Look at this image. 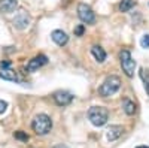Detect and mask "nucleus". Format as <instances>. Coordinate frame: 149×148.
Instances as JSON below:
<instances>
[{
  "label": "nucleus",
  "mask_w": 149,
  "mask_h": 148,
  "mask_svg": "<svg viewBox=\"0 0 149 148\" xmlns=\"http://www.w3.org/2000/svg\"><path fill=\"white\" fill-rule=\"evenodd\" d=\"M31 129L36 135H40V136H43V135H48L49 132H51L52 129V120L49 115L46 114H39L36 115L31 121Z\"/></svg>",
  "instance_id": "f257e3e1"
},
{
  "label": "nucleus",
  "mask_w": 149,
  "mask_h": 148,
  "mask_svg": "<svg viewBox=\"0 0 149 148\" xmlns=\"http://www.w3.org/2000/svg\"><path fill=\"white\" fill-rule=\"evenodd\" d=\"M88 120L95 127H102L109 120V111L104 106H91L88 111Z\"/></svg>",
  "instance_id": "f03ea898"
},
{
  "label": "nucleus",
  "mask_w": 149,
  "mask_h": 148,
  "mask_svg": "<svg viewBox=\"0 0 149 148\" xmlns=\"http://www.w3.org/2000/svg\"><path fill=\"white\" fill-rule=\"evenodd\" d=\"M119 87H121V79H119V76H116V75H110V76H107L104 81H103V84L98 87V94H100L102 97H109V96H112V94H115L118 90H119Z\"/></svg>",
  "instance_id": "7ed1b4c3"
},
{
  "label": "nucleus",
  "mask_w": 149,
  "mask_h": 148,
  "mask_svg": "<svg viewBox=\"0 0 149 148\" xmlns=\"http://www.w3.org/2000/svg\"><path fill=\"white\" fill-rule=\"evenodd\" d=\"M119 63H121L122 72L125 73L128 78H133L134 70H136V60L131 57V53L128 49H122L119 53Z\"/></svg>",
  "instance_id": "20e7f679"
},
{
  "label": "nucleus",
  "mask_w": 149,
  "mask_h": 148,
  "mask_svg": "<svg viewBox=\"0 0 149 148\" xmlns=\"http://www.w3.org/2000/svg\"><path fill=\"white\" fill-rule=\"evenodd\" d=\"M78 17L82 22L85 24H94L95 22V12L93 8L86 3H79L78 5Z\"/></svg>",
  "instance_id": "39448f33"
},
{
  "label": "nucleus",
  "mask_w": 149,
  "mask_h": 148,
  "mask_svg": "<svg viewBox=\"0 0 149 148\" xmlns=\"http://www.w3.org/2000/svg\"><path fill=\"white\" fill-rule=\"evenodd\" d=\"M52 97H54V102L58 106H67V105H70L73 102V94L69 93V91H64V90L55 91Z\"/></svg>",
  "instance_id": "423d86ee"
},
{
  "label": "nucleus",
  "mask_w": 149,
  "mask_h": 148,
  "mask_svg": "<svg viewBox=\"0 0 149 148\" xmlns=\"http://www.w3.org/2000/svg\"><path fill=\"white\" fill-rule=\"evenodd\" d=\"M29 24H30V15L26 11H19L14 18V26L18 30H24V29L29 27Z\"/></svg>",
  "instance_id": "0eeeda50"
},
{
  "label": "nucleus",
  "mask_w": 149,
  "mask_h": 148,
  "mask_svg": "<svg viewBox=\"0 0 149 148\" xmlns=\"http://www.w3.org/2000/svg\"><path fill=\"white\" fill-rule=\"evenodd\" d=\"M46 63H48V57H46L45 54H39V55L33 57V58L29 61V65H27V70H29V72H34V70H37L39 67L45 66Z\"/></svg>",
  "instance_id": "6e6552de"
},
{
  "label": "nucleus",
  "mask_w": 149,
  "mask_h": 148,
  "mask_svg": "<svg viewBox=\"0 0 149 148\" xmlns=\"http://www.w3.org/2000/svg\"><path fill=\"white\" fill-rule=\"evenodd\" d=\"M51 39H52L58 46H64V45L69 42V36H67V33L63 32V30H54V32L51 33Z\"/></svg>",
  "instance_id": "1a4fd4ad"
},
{
  "label": "nucleus",
  "mask_w": 149,
  "mask_h": 148,
  "mask_svg": "<svg viewBox=\"0 0 149 148\" xmlns=\"http://www.w3.org/2000/svg\"><path fill=\"white\" fill-rule=\"evenodd\" d=\"M18 8V0H0V12L2 14H12Z\"/></svg>",
  "instance_id": "9d476101"
},
{
  "label": "nucleus",
  "mask_w": 149,
  "mask_h": 148,
  "mask_svg": "<svg viewBox=\"0 0 149 148\" xmlns=\"http://www.w3.org/2000/svg\"><path fill=\"white\" fill-rule=\"evenodd\" d=\"M0 78H3L6 81H18L17 72L10 67H0Z\"/></svg>",
  "instance_id": "9b49d317"
},
{
  "label": "nucleus",
  "mask_w": 149,
  "mask_h": 148,
  "mask_svg": "<svg viewBox=\"0 0 149 148\" xmlns=\"http://www.w3.org/2000/svg\"><path fill=\"white\" fill-rule=\"evenodd\" d=\"M122 132H124L122 126H110L107 129V132H106V136H107L109 141H116L122 135Z\"/></svg>",
  "instance_id": "f8f14e48"
},
{
  "label": "nucleus",
  "mask_w": 149,
  "mask_h": 148,
  "mask_svg": "<svg viewBox=\"0 0 149 148\" xmlns=\"http://www.w3.org/2000/svg\"><path fill=\"white\" fill-rule=\"evenodd\" d=\"M91 54L94 55V58L98 61V63H103V61L106 60V51L100 46V45H94L93 48H91Z\"/></svg>",
  "instance_id": "ddd939ff"
},
{
  "label": "nucleus",
  "mask_w": 149,
  "mask_h": 148,
  "mask_svg": "<svg viewBox=\"0 0 149 148\" xmlns=\"http://www.w3.org/2000/svg\"><path fill=\"white\" fill-rule=\"evenodd\" d=\"M122 109L127 115H134L136 114V105H134L133 100H130V99H124L122 100Z\"/></svg>",
  "instance_id": "4468645a"
},
{
  "label": "nucleus",
  "mask_w": 149,
  "mask_h": 148,
  "mask_svg": "<svg viewBox=\"0 0 149 148\" xmlns=\"http://www.w3.org/2000/svg\"><path fill=\"white\" fill-rule=\"evenodd\" d=\"M134 5H136L134 0H121L119 11H121V12H128L131 8H134Z\"/></svg>",
  "instance_id": "2eb2a0df"
},
{
  "label": "nucleus",
  "mask_w": 149,
  "mask_h": 148,
  "mask_svg": "<svg viewBox=\"0 0 149 148\" xmlns=\"http://www.w3.org/2000/svg\"><path fill=\"white\" fill-rule=\"evenodd\" d=\"M140 76H142V79H143V82H145V88H146V91H148V94H149V70H146V69H140Z\"/></svg>",
  "instance_id": "dca6fc26"
},
{
  "label": "nucleus",
  "mask_w": 149,
  "mask_h": 148,
  "mask_svg": "<svg viewBox=\"0 0 149 148\" xmlns=\"http://www.w3.org/2000/svg\"><path fill=\"white\" fill-rule=\"evenodd\" d=\"M14 138L18 139V141H22V142H27V141H29V135L24 133L22 130H17V132L14 133Z\"/></svg>",
  "instance_id": "f3484780"
},
{
  "label": "nucleus",
  "mask_w": 149,
  "mask_h": 148,
  "mask_svg": "<svg viewBox=\"0 0 149 148\" xmlns=\"http://www.w3.org/2000/svg\"><path fill=\"white\" fill-rule=\"evenodd\" d=\"M140 46L142 48H149V33L143 34L142 39H140Z\"/></svg>",
  "instance_id": "a211bd4d"
},
{
  "label": "nucleus",
  "mask_w": 149,
  "mask_h": 148,
  "mask_svg": "<svg viewBox=\"0 0 149 148\" xmlns=\"http://www.w3.org/2000/svg\"><path fill=\"white\" fill-rule=\"evenodd\" d=\"M84 32H85L84 24H79V26H76V27H74V30H73L74 36H82V34H84Z\"/></svg>",
  "instance_id": "6ab92c4d"
},
{
  "label": "nucleus",
  "mask_w": 149,
  "mask_h": 148,
  "mask_svg": "<svg viewBox=\"0 0 149 148\" xmlns=\"http://www.w3.org/2000/svg\"><path fill=\"white\" fill-rule=\"evenodd\" d=\"M6 109H8V102H5V100H0V114H3Z\"/></svg>",
  "instance_id": "aec40b11"
},
{
  "label": "nucleus",
  "mask_w": 149,
  "mask_h": 148,
  "mask_svg": "<svg viewBox=\"0 0 149 148\" xmlns=\"http://www.w3.org/2000/svg\"><path fill=\"white\" fill-rule=\"evenodd\" d=\"M52 148H67V147H66V145H61V144H60V145H55V147H52Z\"/></svg>",
  "instance_id": "412c9836"
},
{
  "label": "nucleus",
  "mask_w": 149,
  "mask_h": 148,
  "mask_svg": "<svg viewBox=\"0 0 149 148\" xmlns=\"http://www.w3.org/2000/svg\"><path fill=\"white\" fill-rule=\"evenodd\" d=\"M136 148H149V147H146V145H140V147H136Z\"/></svg>",
  "instance_id": "4be33fe9"
}]
</instances>
